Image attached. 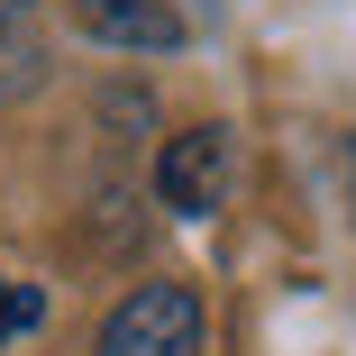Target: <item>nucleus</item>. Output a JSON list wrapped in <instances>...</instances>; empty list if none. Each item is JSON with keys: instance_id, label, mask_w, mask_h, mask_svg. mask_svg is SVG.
I'll return each mask as SVG.
<instances>
[{"instance_id": "1", "label": "nucleus", "mask_w": 356, "mask_h": 356, "mask_svg": "<svg viewBox=\"0 0 356 356\" xmlns=\"http://www.w3.org/2000/svg\"><path fill=\"white\" fill-rule=\"evenodd\" d=\"M92 356H201V293L192 283H137L92 329Z\"/></svg>"}, {"instance_id": "2", "label": "nucleus", "mask_w": 356, "mask_h": 356, "mask_svg": "<svg viewBox=\"0 0 356 356\" xmlns=\"http://www.w3.org/2000/svg\"><path fill=\"white\" fill-rule=\"evenodd\" d=\"M229 174H238V137L220 119H201V128H183V137L156 147V201L174 220H210V210L229 201Z\"/></svg>"}, {"instance_id": "3", "label": "nucleus", "mask_w": 356, "mask_h": 356, "mask_svg": "<svg viewBox=\"0 0 356 356\" xmlns=\"http://www.w3.org/2000/svg\"><path fill=\"white\" fill-rule=\"evenodd\" d=\"M74 28L110 55H174L183 46V10L174 0H64Z\"/></svg>"}, {"instance_id": "4", "label": "nucleus", "mask_w": 356, "mask_h": 356, "mask_svg": "<svg viewBox=\"0 0 356 356\" xmlns=\"http://www.w3.org/2000/svg\"><path fill=\"white\" fill-rule=\"evenodd\" d=\"M46 320V302H37V283H10V274H0V347H10V338H28Z\"/></svg>"}, {"instance_id": "5", "label": "nucleus", "mask_w": 356, "mask_h": 356, "mask_svg": "<svg viewBox=\"0 0 356 356\" xmlns=\"http://www.w3.org/2000/svg\"><path fill=\"white\" fill-rule=\"evenodd\" d=\"M28 10H37V0H0V19H28Z\"/></svg>"}, {"instance_id": "6", "label": "nucleus", "mask_w": 356, "mask_h": 356, "mask_svg": "<svg viewBox=\"0 0 356 356\" xmlns=\"http://www.w3.org/2000/svg\"><path fill=\"white\" fill-rule=\"evenodd\" d=\"M347 174H356V147H347Z\"/></svg>"}]
</instances>
